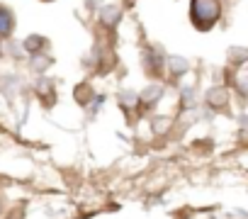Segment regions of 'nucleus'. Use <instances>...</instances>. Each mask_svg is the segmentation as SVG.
<instances>
[{
	"instance_id": "nucleus-1",
	"label": "nucleus",
	"mask_w": 248,
	"mask_h": 219,
	"mask_svg": "<svg viewBox=\"0 0 248 219\" xmlns=\"http://www.w3.org/2000/svg\"><path fill=\"white\" fill-rule=\"evenodd\" d=\"M192 15H195V20H200V17H209V22H214L217 15H219L217 0H195V3H192Z\"/></svg>"
},
{
	"instance_id": "nucleus-2",
	"label": "nucleus",
	"mask_w": 248,
	"mask_h": 219,
	"mask_svg": "<svg viewBox=\"0 0 248 219\" xmlns=\"http://www.w3.org/2000/svg\"><path fill=\"white\" fill-rule=\"evenodd\" d=\"M13 32V15L8 8H0V37H8Z\"/></svg>"
}]
</instances>
